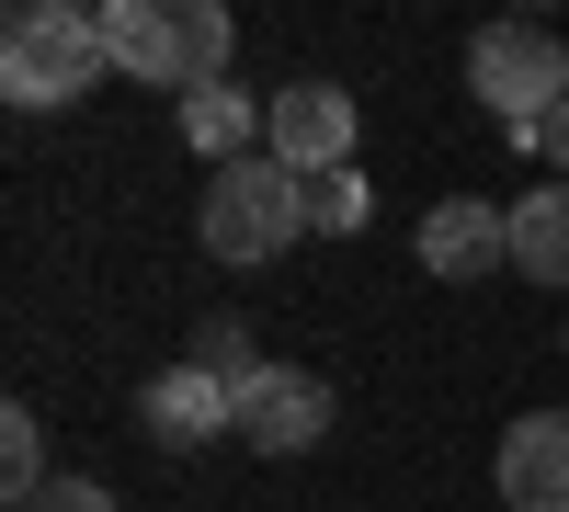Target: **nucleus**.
Here are the masks:
<instances>
[{
    "instance_id": "7",
    "label": "nucleus",
    "mask_w": 569,
    "mask_h": 512,
    "mask_svg": "<svg viewBox=\"0 0 569 512\" xmlns=\"http://www.w3.org/2000/svg\"><path fill=\"white\" fill-rule=\"evenodd\" d=\"M137 410H149V433L171 455H194L217 433H240V377H217V364H160V388L137 399Z\"/></svg>"
},
{
    "instance_id": "13",
    "label": "nucleus",
    "mask_w": 569,
    "mask_h": 512,
    "mask_svg": "<svg viewBox=\"0 0 569 512\" xmlns=\"http://www.w3.org/2000/svg\"><path fill=\"white\" fill-rule=\"evenodd\" d=\"M308 228H330V240L365 228V182H353V171H319V182H308Z\"/></svg>"
},
{
    "instance_id": "16",
    "label": "nucleus",
    "mask_w": 569,
    "mask_h": 512,
    "mask_svg": "<svg viewBox=\"0 0 569 512\" xmlns=\"http://www.w3.org/2000/svg\"><path fill=\"white\" fill-rule=\"evenodd\" d=\"M34 512H114V490H103V479H58Z\"/></svg>"
},
{
    "instance_id": "10",
    "label": "nucleus",
    "mask_w": 569,
    "mask_h": 512,
    "mask_svg": "<svg viewBox=\"0 0 569 512\" xmlns=\"http://www.w3.org/2000/svg\"><path fill=\"white\" fill-rule=\"evenodd\" d=\"M512 273L525 285H569V182H536L512 205Z\"/></svg>"
},
{
    "instance_id": "14",
    "label": "nucleus",
    "mask_w": 569,
    "mask_h": 512,
    "mask_svg": "<svg viewBox=\"0 0 569 512\" xmlns=\"http://www.w3.org/2000/svg\"><path fill=\"white\" fill-rule=\"evenodd\" d=\"M194 364H217V377H262V353H251V331H240V319H206V331H194Z\"/></svg>"
},
{
    "instance_id": "8",
    "label": "nucleus",
    "mask_w": 569,
    "mask_h": 512,
    "mask_svg": "<svg viewBox=\"0 0 569 512\" xmlns=\"http://www.w3.org/2000/svg\"><path fill=\"white\" fill-rule=\"evenodd\" d=\"M512 262V205H479V194H445L421 217V273H445V285H479V273Z\"/></svg>"
},
{
    "instance_id": "5",
    "label": "nucleus",
    "mask_w": 569,
    "mask_h": 512,
    "mask_svg": "<svg viewBox=\"0 0 569 512\" xmlns=\"http://www.w3.org/2000/svg\"><path fill=\"white\" fill-rule=\"evenodd\" d=\"M262 149L297 171V182L353 171V91L342 80H284L273 103H262Z\"/></svg>"
},
{
    "instance_id": "6",
    "label": "nucleus",
    "mask_w": 569,
    "mask_h": 512,
    "mask_svg": "<svg viewBox=\"0 0 569 512\" xmlns=\"http://www.w3.org/2000/svg\"><path fill=\"white\" fill-rule=\"evenodd\" d=\"M240 433H251V455H319L330 444V388L308 364H262L240 388Z\"/></svg>"
},
{
    "instance_id": "3",
    "label": "nucleus",
    "mask_w": 569,
    "mask_h": 512,
    "mask_svg": "<svg viewBox=\"0 0 569 512\" xmlns=\"http://www.w3.org/2000/svg\"><path fill=\"white\" fill-rule=\"evenodd\" d=\"M114 69V46H103V12H80V0H23L12 34H0V91L12 103H80L91 80Z\"/></svg>"
},
{
    "instance_id": "9",
    "label": "nucleus",
    "mask_w": 569,
    "mask_h": 512,
    "mask_svg": "<svg viewBox=\"0 0 569 512\" xmlns=\"http://www.w3.org/2000/svg\"><path fill=\"white\" fill-rule=\"evenodd\" d=\"M501 501L512 512H569V410H525L501 433Z\"/></svg>"
},
{
    "instance_id": "4",
    "label": "nucleus",
    "mask_w": 569,
    "mask_h": 512,
    "mask_svg": "<svg viewBox=\"0 0 569 512\" xmlns=\"http://www.w3.org/2000/svg\"><path fill=\"white\" fill-rule=\"evenodd\" d=\"M467 91L525 137L547 103H569V34H547V23H479V46H467Z\"/></svg>"
},
{
    "instance_id": "2",
    "label": "nucleus",
    "mask_w": 569,
    "mask_h": 512,
    "mask_svg": "<svg viewBox=\"0 0 569 512\" xmlns=\"http://www.w3.org/2000/svg\"><path fill=\"white\" fill-rule=\"evenodd\" d=\"M194 228H206V251H217L228 273H262L273 251H297V240H308V182L284 171L273 149H262V160H228V171H206Z\"/></svg>"
},
{
    "instance_id": "15",
    "label": "nucleus",
    "mask_w": 569,
    "mask_h": 512,
    "mask_svg": "<svg viewBox=\"0 0 569 512\" xmlns=\"http://www.w3.org/2000/svg\"><path fill=\"white\" fill-rule=\"evenodd\" d=\"M512 149H536V160H547V171L569 182V103H547V114H536L525 137H512Z\"/></svg>"
},
{
    "instance_id": "1",
    "label": "nucleus",
    "mask_w": 569,
    "mask_h": 512,
    "mask_svg": "<svg viewBox=\"0 0 569 512\" xmlns=\"http://www.w3.org/2000/svg\"><path fill=\"white\" fill-rule=\"evenodd\" d=\"M103 46H114V69L182 91V103L228 80V12L217 0H103Z\"/></svg>"
},
{
    "instance_id": "11",
    "label": "nucleus",
    "mask_w": 569,
    "mask_h": 512,
    "mask_svg": "<svg viewBox=\"0 0 569 512\" xmlns=\"http://www.w3.org/2000/svg\"><path fill=\"white\" fill-rule=\"evenodd\" d=\"M182 137H194V160H262V114H251V91H194V103H182Z\"/></svg>"
},
{
    "instance_id": "12",
    "label": "nucleus",
    "mask_w": 569,
    "mask_h": 512,
    "mask_svg": "<svg viewBox=\"0 0 569 512\" xmlns=\"http://www.w3.org/2000/svg\"><path fill=\"white\" fill-rule=\"evenodd\" d=\"M0 490H12L23 512L58 490V479H46V422H34V410H0Z\"/></svg>"
}]
</instances>
